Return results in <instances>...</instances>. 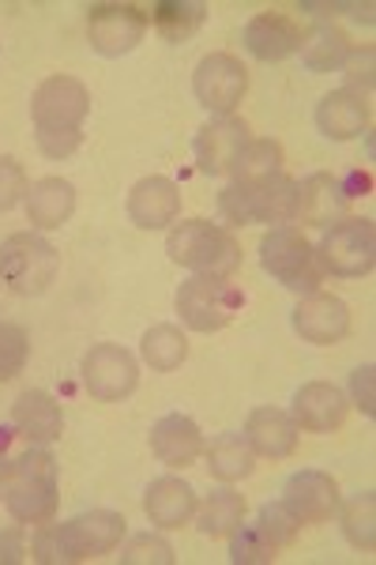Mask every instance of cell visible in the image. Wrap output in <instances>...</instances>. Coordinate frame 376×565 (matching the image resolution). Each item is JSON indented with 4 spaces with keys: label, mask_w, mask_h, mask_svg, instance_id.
Returning <instances> with one entry per match:
<instances>
[{
    "label": "cell",
    "mask_w": 376,
    "mask_h": 565,
    "mask_svg": "<svg viewBox=\"0 0 376 565\" xmlns=\"http://www.w3.org/2000/svg\"><path fill=\"white\" fill-rule=\"evenodd\" d=\"M90 114V90L76 76L42 79L31 98L34 140L45 159H68L84 143V121Z\"/></svg>",
    "instance_id": "1"
},
{
    "label": "cell",
    "mask_w": 376,
    "mask_h": 565,
    "mask_svg": "<svg viewBox=\"0 0 376 565\" xmlns=\"http://www.w3.org/2000/svg\"><path fill=\"white\" fill-rule=\"evenodd\" d=\"M128 521L114 509H90L64 524H42L31 540V558L42 565H72L106 558L121 546Z\"/></svg>",
    "instance_id": "2"
},
{
    "label": "cell",
    "mask_w": 376,
    "mask_h": 565,
    "mask_svg": "<svg viewBox=\"0 0 376 565\" xmlns=\"http://www.w3.org/2000/svg\"><path fill=\"white\" fill-rule=\"evenodd\" d=\"M166 253L173 264L189 268L192 276L230 279L241 268V242L230 226L211 223V218H181L170 226Z\"/></svg>",
    "instance_id": "3"
},
{
    "label": "cell",
    "mask_w": 376,
    "mask_h": 565,
    "mask_svg": "<svg viewBox=\"0 0 376 565\" xmlns=\"http://www.w3.org/2000/svg\"><path fill=\"white\" fill-rule=\"evenodd\" d=\"M4 505L15 524L42 527L57 516V460L42 445H31L8 471Z\"/></svg>",
    "instance_id": "4"
},
{
    "label": "cell",
    "mask_w": 376,
    "mask_h": 565,
    "mask_svg": "<svg viewBox=\"0 0 376 565\" xmlns=\"http://www.w3.org/2000/svg\"><path fill=\"white\" fill-rule=\"evenodd\" d=\"M218 215L226 226H290L298 215V181L287 174H275L256 185H226L218 193Z\"/></svg>",
    "instance_id": "5"
},
{
    "label": "cell",
    "mask_w": 376,
    "mask_h": 565,
    "mask_svg": "<svg viewBox=\"0 0 376 565\" xmlns=\"http://www.w3.org/2000/svg\"><path fill=\"white\" fill-rule=\"evenodd\" d=\"M260 264L293 295H316L320 282L327 279L316 245L298 226H271L260 238Z\"/></svg>",
    "instance_id": "6"
},
{
    "label": "cell",
    "mask_w": 376,
    "mask_h": 565,
    "mask_svg": "<svg viewBox=\"0 0 376 565\" xmlns=\"http://www.w3.org/2000/svg\"><path fill=\"white\" fill-rule=\"evenodd\" d=\"M61 257L39 231H20L0 242V279L20 298H39L57 279Z\"/></svg>",
    "instance_id": "7"
},
{
    "label": "cell",
    "mask_w": 376,
    "mask_h": 565,
    "mask_svg": "<svg viewBox=\"0 0 376 565\" xmlns=\"http://www.w3.org/2000/svg\"><path fill=\"white\" fill-rule=\"evenodd\" d=\"M320 264L327 276L339 279H362L376 268V226L373 218L346 215L324 231V238L316 245Z\"/></svg>",
    "instance_id": "8"
},
{
    "label": "cell",
    "mask_w": 376,
    "mask_h": 565,
    "mask_svg": "<svg viewBox=\"0 0 376 565\" xmlns=\"http://www.w3.org/2000/svg\"><path fill=\"white\" fill-rule=\"evenodd\" d=\"M245 309V290L230 279L192 276L178 290V313L192 332H223Z\"/></svg>",
    "instance_id": "9"
},
{
    "label": "cell",
    "mask_w": 376,
    "mask_h": 565,
    "mask_svg": "<svg viewBox=\"0 0 376 565\" xmlns=\"http://www.w3.org/2000/svg\"><path fill=\"white\" fill-rule=\"evenodd\" d=\"M151 12L140 4H95L87 8V42L103 57H125L147 39Z\"/></svg>",
    "instance_id": "10"
},
{
    "label": "cell",
    "mask_w": 376,
    "mask_h": 565,
    "mask_svg": "<svg viewBox=\"0 0 376 565\" xmlns=\"http://www.w3.org/2000/svg\"><path fill=\"white\" fill-rule=\"evenodd\" d=\"M192 90H196L200 106L215 117H234V109L241 106L245 90H249V68L234 57V53H207L196 65L192 76Z\"/></svg>",
    "instance_id": "11"
},
{
    "label": "cell",
    "mask_w": 376,
    "mask_h": 565,
    "mask_svg": "<svg viewBox=\"0 0 376 565\" xmlns=\"http://www.w3.org/2000/svg\"><path fill=\"white\" fill-rule=\"evenodd\" d=\"M79 373H84L87 392L103 404H117V399L132 396L136 385H140V362L121 343H95L84 354Z\"/></svg>",
    "instance_id": "12"
},
{
    "label": "cell",
    "mask_w": 376,
    "mask_h": 565,
    "mask_svg": "<svg viewBox=\"0 0 376 565\" xmlns=\"http://www.w3.org/2000/svg\"><path fill=\"white\" fill-rule=\"evenodd\" d=\"M249 140H253L249 125H245L241 117H211L204 129L196 132V140H192V154H196L200 174L226 178Z\"/></svg>",
    "instance_id": "13"
},
{
    "label": "cell",
    "mask_w": 376,
    "mask_h": 565,
    "mask_svg": "<svg viewBox=\"0 0 376 565\" xmlns=\"http://www.w3.org/2000/svg\"><path fill=\"white\" fill-rule=\"evenodd\" d=\"M282 505H287L301 524H327L332 516H339L343 494H339V482L327 476V471L305 468V471H293L287 479V487H282Z\"/></svg>",
    "instance_id": "14"
},
{
    "label": "cell",
    "mask_w": 376,
    "mask_h": 565,
    "mask_svg": "<svg viewBox=\"0 0 376 565\" xmlns=\"http://www.w3.org/2000/svg\"><path fill=\"white\" fill-rule=\"evenodd\" d=\"M293 332L305 343H316V348H332V343L346 340L351 335V306L339 295H305L298 306H293Z\"/></svg>",
    "instance_id": "15"
},
{
    "label": "cell",
    "mask_w": 376,
    "mask_h": 565,
    "mask_svg": "<svg viewBox=\"0 0 376 565\" xmlns=\"http://www.w3.org/2000/svg\"><path fill=\"white\" fill-rule=\"evenodd\" d=\"M346 412H351V399L346 392L332 385V381H309L293 392V423L298 430L309 434H335L339 426L346 423Z\"/></svg>",
    "instance_id": "16"
},
{
    "label": "cell",
    "mask_w": 376,
    "mask_h": 565,
    "mask_svg": "<svg viewBox=\"0 0 376 565\" xmlns=\"http://www.w3.org/2000/svg\"><path fill=\"white\" fill-rule=\"evenodd\" d=\"M128 218H132L140 231H166V226L178 223L181 215V189L178 181L151 174L140 178L128 193Z\"/></svg>",
    "instance_id": "17"
},
{
    "label": "cell",
    "mask_w": 376,
    "mask_h": 565,
    "mask_svg": "<svg viewBox=\"0 0 376 565\" xmlns=\"http://www.w3.org/2000/svg\"><path fill=\"white\" fill-rule=\"evenodd\" d=\"M151 452H154V460L166 463V468L185 471L204 457V430L196 426V418H189L181 412L162 415L159 423L151 426Z\"/></svg>",
    "instance_id": "18"
},
{
    "label": "cell",
    "mask_w": 376,
    "mask_h": 565,
    "mask_svg": "<svg viewBox=\"0 0 376 565\" xmlns=\"http://www.w3.org/2000/svg\"><path fill=\"white\" fill-rule=\"evenodd\" d=\"M301 42H305V31L282 12H260L245 23V50L264 65L293 57L301 50Z\"/></svg>",
    "instance_id": "19"
},
{
    "label": "cell",
    "mask_w": 376,
    "mask_h": 565,
    "mask_svg": "<svg viewBox=\"0 0 376 565\" xmlns=\"http://www.w3.org/2000/svg\"><path fill=\"white\" fill-rule=\"evenodd\" d=\"M196 505H200L196 490H192L189 482L178 479V476L154 479L151 487H147V494H143V513H147V521L159 527V532H178V527L192 524Z\"/></svg>",
    "instance_id": "20"
},
{
    "label": "cell",
    "mask_w": 376,
    "mask_h": 565,
    "mask_svg": "<svg viewBox=\"0 0 376 565\" xmlns=\"http://www.w3.org/2000/svg\"><path fill=\"white\" fill-rule=\"evenodd\" d=\"M12 430L23 437L26 445H53L64 434V412L61 404L42 388H26L12 404Z\"/></svg>",
    "instance_id": "21"
},
{
    "label": "cell",
    "mask_w": 376,
    "mask_h": 565,
    "mask_svg": "<svg viewBox=\"0 0 376 565\" xmlns=\"http://www.w3.org/2000/svg\"><path fill=\"white\" fill-rule=\"evenodd\" d=\"M346 212H351V200L339 189L335 174H309L305 181H298V215H293V223L327 231L339 218H346Z\"/></svg>",
    "instance_id": "22"
},
{
    "label": "cell",
    "mask_w": 376,
    "mask_h": 565,
    "mask_svg": "<svg viewBox=\"0 0 376 565\" xmlns=\"http://www.w3.org/2000/svg\"><path fill=\"white\" fill-rule=\"evenodd\" d=\"M245 437H249L256 457H268V460H287L298 449V423H293L290 412L282 407H256L245 423Z\"/></svg>",
    "instance_id": "23"
},
{
    "label": "cell",
    "mask_w": 376,
    "mask_h": 565,
    "mask_svg": "<svg viewBox=\"0 0 376 565\" xmlns=\"http://www.w3.org/2000/svg\"><path fill=\"white\" fill-rule=\"evenodd\" d=\"M23 207L34 231H61L76 212V185L64 178H42L26 189Z\"/></svg>",
    "instance_id": "24"
},
{
    "label": "cell",
    "mask_w": 376,
    "mask_h": 565,
    "mask_svg": "<svg viewBox=\"0 0 376 565\" xmlns=\"http://www.w3.org/2000/svg\"><path fill=\"white\" fill-rule=\"evenodd\" d=\"M316 125L327 140H354V136L369 129V98L351 95V90H332V95L320 98Z\"/></svg>",
    "instance_id": "25"
},
{
    "label": "cell",
    "mask_w": 376,
    "mask_h": 565,
    "mask_svg": "<svg viewBox=\"0 0 376 565\" xmlns=\"http://www.w3.org/2000/svg\"><path fill=\"white\" fill-rule=\"evenodd\" d=\"M207 471L218 482H241L253 476L256 468V452L245 434H218L215 441L204 445Z\"/></svg>",
    "instance_id": "26"
},
{
    "label": "cell",
    "mask_w": 376,
    "mask_h": 565,
    "mask_svg": "<svg viewBox=\"0 0 376 565\" xmlns=\"http://www.w3.org/2000/svg\"><path fill=\"white\" fill-rule=\"evenodd\" d=\"M241 521H245V498L237 494L230 482L215 487L196 505V527L207 535V540H226V535H230Z\"/></svg>",
    "instance_id": "27"
},
{
    "label": "cell",
    "mask_w": 376,
    "mask_h": 565,
    "mask_svg": "<svg viewBox=\"0 0 376 565\" xmlns=\"http://www.w3.org/2000/svg\"><path fill=\"white\" fill-rule=\"evenodd\" d=\"M351 39H346L339 26L332 23H316L313 31L305 34V42H301V65L309 72H316V76H324V72H339L346 65V57H351Z\"/></svg>",
    "instance_id": "28"
},
{
    "label": "cell",
    "mask_w": 376,
    "mask_h": 565,
    "mask_svg": "<svg viewBox=\"0 0 376 565\" xmlns=\"http://www.w3.org/2000/svg\"><path fill=\"white\" fill-rule=\"evenodd\" d=\"M204 20H207L204 0H159V4L151 8L154 31L166 42H189L192 34L204 26Z\"/></svg>",
    "instance_id": "29"
},
{
    "label": "cell",
    "mask_w": 376,
    "mask_h": 565,
    "mask_svg": "<svg viewBox=\"0 0 376 565\" xmlns=\"http://www.w3.org/2000/svg\"><path fill=\"white\" fill-rule=\"evenodd\" d=\"M140 354L154 373H173L189 359V335L178 324H154L143 332Z\"/></svg>",
    "instance_id": "30"
},
{
    "label": "cell",
    "mask_w": 376,
    "mask_h": 565,
    "mask_svg": "<svg viewBox=\"0 0 376 565\" xmlns=\"http://www.w3.org/2000/svg\"><path fill=\"white\" fill-rule=\"evenodd\" d=\"M282 143L279 140H249L245 151L234 162V185H256V181H268L275 174H282Z\"/></svg>",
    "instance_id": "31"
},
{
    "label": "cell",
    "mask_w": 376,
    "mask_h": 565,
    "mask_svg": "<svg viewBox=\"0 0 376 565\" xmlns=\"http://www.w3.org/2000/svg\"><path fill=\"white\" fill-rule=\"evenodd\" d=\"M339 516H343L346 543L357 546V551H373L376 546V498H373V490H362V494H354L346 505H339Z\"/></svg>",
    "instance_id": "32"
},
{
    "label": "cell",
    "mask_w": 376,
    "mask_h": 565,
    "mask_svg": "<svg viewBox=\"0 0 376 565\" xmlns=\"http://www.w3.org/2000/svg\"><path fill=\"white\" fill-rule=\"evenodd\" d=\"M256 527H260V535L268 540L275 551H287V546L298 543V532H301V521L290 513L282 501H268V505H260V513H256Z\"/></svg>",
    "instance_id": "33"
},
{
    "label": "cell",
    "mask_w": 376,
    "mask_h": 565,
    "mask_svg": "<svg viewBox=\"0 0 376 565\" xmlns=\"http://www.w3.org/2000/svg\"><path fill=\"white\" fill-rule=\"evenodd\" d=\"M226 540H230V562L234 565H271L275 558H279V551L264 540L256 524L241 521L230 535H226Z\"/></svg>",
    "instance_id": "34"
},
{
    "label": "cell",
    "mask_w": 376,
    "mask_h": 565,
    "mask_svg": "<svg viewBox=\"0 0 376 565\" xmlns=\"http://www.w3.org/2000/svg\"><path fill=\"white\" fill-rule=\"evenodd\" d=\"M31 359V335L23 324H8L0 321V381H12L26 370Z\"/></svg>",
    "instance_id": "35"
},
{
    "label": "cell",
    "mask_w": 376,
    "mask_h": 565,
    "mask_svg": "<svg viewBox=\"0 0 376 565\" xmlns=\"http://www.w3.org/2000/svg\"><path fill=\"white\" fill-rule=\"evenodd\" d=\"M125 565H173V546L159 532H140L125 543L121 551Z\"/></svg>",
    "instance_id": "36"
},
{
    "label": "cell",
    "mask_w": 376,
    "mask_h": 565,
    "mask_svg": "<svg viewBox=\"0 0 376 565\" xmlns=\"http://www.w3.org/2000/svg\"><path fill=\"white\" fill-rule=\"evenodd\" d=\"M339 72L346 76V87L343 90L369 98L373 79H376V50H373V45H357V50H351V57H346V65L339 68Z\"/></svg>",
    "instance_id": "37"
},
{
    "label": "cell",
    "mask_w": 376,
    "mask_h": 565,
    "mask_svg": "<svg viewBox=\"0 0 376 565\" xmlns=\"http://www.w3.org/2000/svg\"><path fill=\"white\" fill-rule=\"evenodd\" d=\"M26 189H31V181H26L23 162L12 154H0V212H12L20 200H26Z\"/></svg>",
    "instance_id": "38"
},
{
    "label": "cell",
    "mask_w": 376,
    "mask_h": 565,
    "mask_svg": "<svg viewBox=\"0 0 376 565\" xmlns=\"http://www.w3.org/2000/svg\"><path fill=\"white\" fill-rule=\"evenodd\" d=\"M351 404L362 407L365 418L376 415V370L373 366H357L351 373Z\"/></svg>",
    "instance_id": "39"
},
{
    "label": "cell",
    "mask_w": 376,
    "mask_h": 565,
    "mask_svg": "<svg viewBox=\"0 0 376 565\" xmlns=\"http://www.w3.org/2000/svg\"><path fill=\"white\" fill-rule=\"evenodd\" d=\"M23 558H26L23 527H4V532H0V565H20Z\"/></svg>",
    "instance_id": "40"
},
{
    "label": "cell",
    "mask_w": 376,
    "mask_h": 565,
    "mask_svg": "<svg viewBox=\"0 0 376 565\" xmlns=\"http://www.w3.org/2000/svg\"><path fill=\"white\" fill-rule=\"evenodd\" d=\"M335 178H339V189H343L351 204H354L357 196H369L373 193V174H369V170H362V167L343 170V174H335Z\"/></svg>",
    "instance_id": "41"
},
{
    "label": "cell",
    "mask_w": 376,
    "mask_h": 565,
    "mask_svg": "<svg viewBox=\"0 0 376 565\" xmlns=\"http://www.w3.org/2000/svg\"><path fill=\"white\" fill-rule=\"evenodd\" d=\"M8 471H12V460L0 452V498H4V490H8Z\"/></svg>",
    "instance_id": "42"
}]
</instances>
